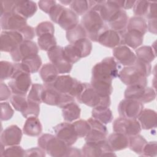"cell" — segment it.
Masks as SVG:
<instances>
[{
  "instance_id": "1",
  "label": "cell",
  "mask_w": 157,
  "mask_h": 157,
  "mask_svg": "<svg viewBox=\"0 0 157 157\" xmlns=\"http://www.w3.org/2000/svg\"><path fill=\"white\" fill-rule=\"evenodd\" d=\"M81 25L85 29L88 39L93 42H98L101 34L109 29L108 26L104 24L99 13L91 10L82 17Z\"/></svg>"
},
{
  "instance_id": "2",
  "label": "cell",
  "mask_w": 157,
  "mask_h": 157,
  "mask_svg": "<svg viewBox=\"0 0 157 157\" xmlns=\"http://www.w3.org/2000/svg\"><path fill=\"white\" fill-rule=\"evenodd\" d=\"M118 66L113 57H107L96 63L92 69L91 80L111 82L118 77Z\"/></svg>"
},
{
  "instance_id": "3",
  "label": "cell",
  "mask_w": 157,
  "mask_h": 157,
  "mask_svg": "<svg viewBox=\"0 0 157 157\" xmlns=\"http://www.w3.org/2000/svg\"><path fill=\"white\" fill-rule=\"evenodd\" d=\"M47 84L58 91L77 98L85 86V83L80 82L69 75H58L52 83Z\"/></svg>"
},
{
  "instance_id": "4",
  "label": "cell",
  "mask_w": 157,
  "mask_h": 157,
  "mask_svg": "<svg viewBox=\"0 0 157 157\" xmlns=\"http://www.w3.org/2000/svg\"><path fill=\"white\" fill-rule=\"evenodd\" d=\"M31 85L30 74L25 72L20 63L14 64V72L8 86L14 94L26 95Z\"/></svg>"
},
{
  "instance_id": "5",
  "label": "cell",
  "mask_w": 157,
  "mask_h": 157,
  "mask_svg": "<svg viewBox=\"0 0 157 157\" xmlns=\"http://www.w3.org/2000/svg\"><path fill=\"white\" fill-rule=\"evenodd\" d=\"M39 147L45 150L53 157L65 156L68 145L56 136L50 134H44L37 140Z\"/></svg>"
},
{
  "instance_id": "6",
  "label": "cell",
  "mask_w": 157,
  "mask_h": 157,
  "mask_svg": "<svg viewBox=\"0 0 157 157\" xmlns=\"http://www.w3.org/2000/svg\"><path fill=\"white\" fill-rule=\"evenodd\" d=\"M76 98L78 102L93 108L96 107H109L111 102L110 96H101L91 83H85L84 88Z\"/></svg>"
},
{
  "instance_id": "7",
  "label": "cell",
  "mask_w": 157,
  "mask_h": 157,
  "mask_svg": "<svg viewBox=\"0 0 157 157\" xmlns=\"http://www.w3.org/2000/svg\"><path fill=\"white\" fill-rule=\"evenodd\" d=\"M73 102H75L74 97L67 94L61 93L52 86L44 84L42 102L50 105H56L63 109Z\"/></svg>"
},
{
  "instance_id": "8",
  "label": "cell",
  "mask_w": 157,
  "mask_h": 157,
  "mask_svg": "<svg viewBox=\"0 0 157 157\" xmlns=\"http://www.w3.org/2000/svg\"><path fill=\"white\" fill-rule=\"evenodd\" d=\"M118 77L124 84L128 86H147L148 83L147 77L144 75L134 65L123 67L119 72Z\"/></svg>"
},
{
  "instance_id": "9",
  "label": "cell",
  "mask_w": 157,
  "mask_h": 157,
  "mask_svg": "<svg viewBox=\"0 0 157 157\" xmlns=\"http://www.w3.org/2000/svg\"><path fill=\"white\" fill-rule=\"evenodd\" d=\"M124 98L139 101L141 103H148L156 98V92L153 88L140 85L128 86L124 91Z\"/></svg>"
},
{
  "instance_id": "10",
  "label": "cell",
  "mask_w": 157,
  "mask_h": 157,
  "mask_svg": "<svg viewBox=\"0 0 157 157\" xmlns=\"http://www.w3.org/2000/svg\"><path fill=\"white\" fill-rule=\"evenodd\" d=\"M47 55L59 74H67L71 72L72 64L65 57L63 47L56 45L47 52Z\"/></svg>"
},
{
  "instance_id": "11",
  "label": "cell",
  "mask_w": 157,
  "mask_h": 157,
  "mask_svg": "<svg viewBox=\"0 0 157 157\" xmlns=\"http://www.w3.org/2000/svg\"><path fill=\"white\" fill-rule=\"evenodd\" d=\"M81 151L82 156L86 157L116 156L106 139L98 142H86Z\"/></svg>"
},
{
  "instance_id": "12",
  "label": "cell",
  "mask_w": 157,
  "mask_h": 157,
  "mask_svg": "<svg viewBox=\"0 0 157 157\" xmlns=\"http://www.w3.org/2000/svg\"><path fill=\"white\" fill-rule=\"evenodd\" d=\"M113 130L127 136L139 134L141 131V126L136 118H129L121 117L115 119L113 123Z\"/></svg>"
},
{
  "instance_id": "13",
  "label": "cell",
  "mask_w": 157,
  "mask_h": 157,
  "mask_svg": "<svg viewBox=\"0 0 157 157\" xmlns=\"http://www.w3.org/2000/svg\"><path fill=\"white\" fill-rule=\"evenodd\" d=\"M55 136L64 141L68 146H72L77 140L78 136L74 126L70 122L58 124L53 128Z\"/></svg>"
},
{
  "instance_id": "14",
  "label": "cell",
  "mask_w": 157,
  "mask_h": 157,
  "mask_svg": "<svg viewBox=\"0 0 157 157\" xmlns=\"http://www.w3.org/2000/svg\"><path fill=\"white\" fill-rule=\"evenodd\" d=\"M144 109L142 103L129 99L121 100L118 106V111L121 117L137 118Z\"/></svg>"
},
{
  "instance_id": "15",
  "label": "cell",
  "mask_w": 157,
  "mask_h": 157,
  "mask_svg": "<svg viewBox=\"0 0 157 157\" xmlns=\"http://www.w3.org/2000/svg\"><path fill=\"white\" fill-rule=\"evenodd\" d=\"M38 52L39 48L34 42L29 40H23L10 52V55L13 61L20 62L30 55L37 54Z\"/></svg>"
},
{
  "instance_id": "16",
  "label": "cell",
  "mask_w": 157,
  "mask_h": 157,
  "mask_svg": "<svg viewBox=\"0 0 157 157\" xmlns=\"http://www.w3.org/2000/svg\"><path fill=\"white\" fill-rule=\"evenodd\" d=\"M26 25V19L15 12L4 13L1 16V27L4 31H18Z\"/></svg>"
},
{
  "instance_id": "17",
  "label": "cell",
  "mask_w": 157,
  "mask_h": 157,
  "mask_svg": "<svg viewBox=\"0 0 157 157\" xmlns=\"http://www.w3.org/2000/svg\"><path fill=\"white\" fill-rule=\"evenodd\" d=\"M23 40V38L18 31H3L1 33V51L10 53Z\"/></svg>"
},
{
  "instance_id": "18",
  "label": "cell",
  "mask_w": 157,
  "mask_h": 157,
  "mask_svg": "<svg viewBox=\"0 0 157 157\" xmlns=\"http://www.w3.org/2000/svg\"><path fill=\"white\" fill-rule=\"evenodd\" d=\"M90 124L91 129L85 136L86 142H98L106 139L107 129L104 124L91 117L88 120Z\"/></svg>"
},
{
  "instance_id": "19",
  "label": "cell",
  "mask_w": 157,
  "mask_h": 157,
  "mask_svg": "<svg viewBox=\"0 0 157 157\" xmlns=\"http://www.w3.org/2000/svg\"><path fill=\"white\" fill-rule=\"evenodd\" d=\"M22 132L17 125L7 127L1 134V144L4 147L18 145L21 140Z\"/></svg>"
},
{
  "instance_id": "20",
  "label": "cell",
  "mask_w": 157,
  "mask_h": 157,
  "mask_svg": "<svg viewBox=\"0 0 157 157\" xmlns=\"http://www.w3.org/2000/svg\"><path fill=\"white\" fill-rule=\"evenodd\" d=\"M113 56L120 64L125 66H133L137 59L136 54L128 47L123 45L113 48Z\"/></svg>"
},
{
  "instance_id": "21",
  "label": "cell",
  "mask_w": 157,
  "mask_h": 157,
  "mask_svg": "<svg viewBox=\"0 0 157 157\" xmlns=\"http://www.w3.org/2000/svg\"><path fill=\"white\" fill-rule=\"evenodd\" d=\"M121 37V45L129 48L136 49L140 46L144 41V34L134 30H126L120 33Z\"/></svg>"
},
{
  "instance_id": "22",
  "label": "cell",
  "mask_w": 157,
  "mask_h": 157,
  "mask_svg": "<svg viewBox=\"0 0 157 157\" xmlns=\"http://www.w3.org/2000/svg\"><path fill=\"white\" fill-rule=\"evenodd\" d=\"M98 42L104 47L114 48L121 45V34L113 29H108L101 34Z\"/></svg>"
},
{
  "instance_id": "23",
  "label": "cell",
  "mask_w": 157,
  "mask_h": 157,
  "mask_svg": "<svg viewBox=\"0 0 157 157\" xmlns=\"http://www.w3.org/2000/svg\"><path fill=\"white\" fill-rule=\"evenodd\" d=\"M37 9L36 3L33 1H17L13 12L27 19L34 15Z\"/></svg>"
},
{
  "instance_id": "24",
  "label": "cell",
  "mask_w": 157,
  "mask_h": 157,
  "mask_svg": "<svg viewBox=\"0 0 157 157\" xmlns=\"http://www.w3.org/2000/svg\"><path fill=\"white\" fill-rule=\"evenodd\" d=\"M78 17L71 9L64 8L57 24L66 31L75 27L78 23Z\"/></svg>"
},
{
  "instance_id": "25",
  "label": "cell",
  "mask_w": 157,
  "mask_h": 157,
  "mask_svg": "<svg viewBox=\"0 0 157 157\" xmlns=\"http://www.w3.org/2000/svg\"><path fill=\"white\" fill-rule=\"evenodd\" d=\"M137 118L142 129L147 130L156 127V113L153 110L148 109H143Z\"/></svg>"
},
{
  "instance_id": "26",
  "label": "cell",
  "mask_w": 157,
  "mask_h": 157,
  "mask_svg": "<svg viewBox=\"0 0 157 157\" xmlns=\"http://www.w3.org/2000/svg\"><path fill=\"white\" fill-rule=\"evenodd\" d=\"M121 9L116 1H105L101 6L98 13L104 21L109 22Z\"/></svg>"
},
{
  "instance_id": "27",
  "label": "cell",
  "mask_w": 157,
  "mask_h": 157,
  "mask_svg": "<svg viewBox=\"0 0 157 157\" xmlns=\"http://www.w3.org/2000/svg\"><path fill=\"white\" fill-rule=\"evenodd\" d=\"M128 23V17L126 11L121 9L109 22L108 24L113 29L119 33L124 32L126 30Z\"/></svg>"
},
{
  "instance_id": "28",
  "label": "cell",
  "mask_w": 157,
  "mask_h": 157,
  "mask_svg": "<svg viewBox=\"0 0 157 157\" xmlns=\"http://www.w3.org/2000/svg\"><path fill=\"white\" fill-rule=\"evenodd\" d=\"M107 141L113 151L125 149L129 145L128 136L119 132H115L109 135Z\"/></svg>"
},
{
  "instance_id": "29",
  "label": "cell",
  "mask_w": 157,
  "mask_h": 157,
  "mask_svg": "<svg viewBox=\"0 0 157 157\" xmlns=\"http://www.w3.org/2000/svg\"><path fill=\"white\" fill-rule=\"evenodd\" d=\"M42 131V124L36 117L27 118L23 128V132L25 135L31 137L38 136Z\"/></svg>"
},
{
  "instance_id": "30",
  "label": "cell",
  "mask_w": 157,
  "mask_h": 157,
  "mask_svg": "<svg viewBox=\"0 0 157 157\" xmlns=\"http://www.w3.org/2000/svg\"><path fill=\"white\" fill-rule=\"evenodd\" d=\"M20 63L25 72L29 74H33L39 70L42 66V60L40 57L37 54H36L24 58Z\"/></svg>"
},
{
  "instance_id": "31",
  "label": "cell",
  "mask_w": 157,
  "mask_h": 157,
  "mask_svg": "<svg viewBox=\"0 0 157 157\" xmlns=\"http://www.w3.org/2000/svg\"><path fill=\"white\" fill-rule=\"evenodd\" d=\"M81 110L78 105L73 102L62 109V115L67 122H72L80 118Z\"/></svg>"
},
{
  "instance_id": "32",
  "label": "cell",
  "mask_w": 157,
  "mask_h": 157,
  "mask_svg": "<svg viewBox=\"0 0 157 157\" xmlns=\"http://www.w3.org/2000/svg\"><path fill=\"white\" fill-rule=\"evenodd\" d=\"M92 117L101 123L106 124L110 123L113 120V115L109 107H96L92 110Z\"/></svg>"
},
{
  "instance_id": "33",
  "label": "cell",
  "mask_w": 157,
  "mask_h": 157,
  "mask_svg": "<svg viewBox=\"0 0 157 157\" xmlns=\"http://www.w3.org/2000/svg\"><path fill=\"white\" fill-rule=\"evenodd\" d=\"M58 72L52 63H46L40 70V76L44 83L53 82L58 76Z\"/></svg>"
},
{
  "instance_id": "34",
  "label": "cell",
  "mask_w": 157,
  "mask_h": 157,
  "mask_svg": "<svg viewBox=\"0 0 157 157\" xmlns=\"http://www.w3.org/2000/svg\"><path fill=\"white\" fill-rule=\"evenodd\" d=\"M136 56L137 59L150 63L156 58V52L152 47L144 45L136 50Z\"/></svg>"
},
{
  "instance_id": "35",
  "label": "cell",
  "mask_w": 157,
  "mask_h": 157,
  "mask_svg": "<svg viewBox=\"0 0 157 157\" xmlns=\"http://www.w3.org/2000/svg\"><path fill=\"white\" fill-rule=\"evenodd\" d=\"M73 45L80 58L88 56L92 50V43L87 37L76 41Z\"/></svg>"
},
{
  "instance_id": "36",
  "label": "cell",
  "mask_w": 157,
  "mask_h": 157,
  "mask_svg": "<svg viewBox=\"0 0 157 157\" xmlns=\"http://www.w3.org/2000/svg\"><path fill=\"white\" fill-rule=\"evenodd\" d=\"M86 37V32L81 24H78L73 28L66 31V39L70 44H73L76 41Z\"/></svg>"
},
{
  "instance_id": "37",
  "label": "cell",
  "mask_w": 157,
  "mask_h": 157,
  "mask_svg": "<svg viewBox=\"0 0 157 157\" xmlns=\"http://www.w3.org/2000/svg\"><path fill=\"white\" fill-rule=\"evenodd\" d=\"M127 30H134L142 34H145L147 30V25L145 20L140 17H133L129 19L127 25Z\"/></svg>"
},
{
  "instance_id": "38",
  "label": "cell",
  "mask_w": 157,
  "mask_h": 157,
  "mask_svg": "<svg viewBox=\"0 0 157 157\" xmlns=\"http://www.w3.org/2000/svg\"><path fill=\"white\" fill-rule=\"evenodd\" d=\"M91 85L102 97L110 96L113 91V86L111 82L91 80Z\"/></svg>"
},
{
  "instance_id": "39",
  "label": "cell",
  "mask_w": 157,
  "mask_h": 157,
  "mask_svg": "<svg viewBox=\"0 0 157 157\" xmlns=\"http://www.w3.org/2000/svg\"><path fill=\"white\" fill-rule=\"evenodd\" d=\"M129 147L131 150L137 154L141 155L143 149L147 143V140L140 135L136 134L129 136Z\"/></svg>"
},
{
  "instance_id": "40",
  "label": "cell",
  "mask_w": 157,
  "mask_h": 157,
  "mask_svg": "<svg viewBox=\"0 0 157 157\" xmlns=\"http://www.w3.org/2000/svg\"><path fill=\"white\" fill-rule=\"evenodd\" d=\"M44 91V85L39 83H34L28 93L27 99L38 104L42 102L43 94Z\"/></svg>"
},
{
  "instance_id": "41",
  "label": "cell",
  "mask_w": 157,
  "mask_h": 157,
  "mask_svg": "<svg viewBox=\"0 0 157 157\" xmlns=\"http://www.w3.org/2000/svg\"><path fill=\"white\" fill-rule=\"evenodd\" d=\"M37 44L40 49L48 52L56 45V40L54 34H46L38 37Z\"/></svg>"
},
{
  "instance_id": "42",
  "label": "cell",
  "mask_w": 157,
  "mask_h": 157,
  "mask_svg": "<svg viewBox=\"0 0 157 157\" xmlns=\"http://www.w3.org/2000/svg\"><path fill=\"white\" fill-rule=\"evenodd\" d=\"M69 6L70 9H71L78 16L83 15L89 10L88 1L85 0L72 1Z\"/></svg>"
},
{
  "instance_id": "43",
  "label": "cell",
  "mask_w": 157,
  "mask_h": 157,
  "mask_svg": "<svg viewBox=\"0 0 157 157\" xmlns=\"http://www.w3.org/2000/svg\"><path fill=\"white\" fill-rule=\"evenodd\" d=\"M72 124L74 126L78 137H85L91 129L90 124L87 120H79L75 121Z\"/></svg>"
},
{
  "instance_id": "44",
  "label": "cell",
  "mask_w": 157,
  "mask_h": 157,
  "mask_svg": "<svg viewBox=\"0 0 157 157\" xmlns=\"http://www.w3.org/2000/svg\"><path fill=\"white\" fill-rule=\"evenodd\" d=\"M0 72L1 81L11 78L14 72V64L9 61H1L0 62Z\"/></svg>"
},
{
  "instance_id": "45",
  "label": "cell",
  "mask_w": 157,
  "mask_h": 157,
  "mask_svg": "<svg viewBox=\"0 0 157 157\" xmlns=\"http://www.w3.org/2000/svg\"><path fill=\"white\" fill-rule=\"evenodd\" d=\"M26 95L22 94H13L10 99V103L13 108L19 112H22L26 107L28 99L26 98Z\"/></svg>"
},
{
  "instance_id": "46",
  "label": "cell",
  "mask_w": 157,
  "mask_h": 157,
  "mask_svg": "<svg viewBox=\"0 0 157 157\" xmlns=\"http://www.w3.org/2000/svg\"><path fill=\"white\" fill-rule=\"evenodd\" d=\"M40 104L28 100V103L25 109L21 112L25 118L30 117H37L40 113Z\"/></svg>"
},
{
  "instance_id": "47",
  "label": "cell",
  "mask_w": 157,
  "mask_h": 157,
  "mask_svg": "<svg viewBox=\"0 0 157 157\" xmlns=\"http://www.w3.org/2000/svg\"><path fill=\"white\" fill-rule=\"evenodd\" d=\"M36 34L37 37L46 34H54L55 28L53 25L50 21H42L37 25L35 28Z\"/></svg>"
},
{
  "instance_id": "48",
  "label": "cell",
  "mask_w": 157,
  "mask_h": 157,
  "mask_svg": "<svg viewBox=\"0 0 157 157\" xmlns=\"http://www.w3.org/2000/svg\"><path fill=\"white\" fill-rule=\"evenodd\" d=\"M150 4V1H135L133 6V12L136 17H142L146 16L148 7Z\"/></svg>"
},
{
  "instance_id": "49",
  "label": "cell",
  "mask_w": 157,
  "mask_h": 157,
  "mask_svg": "<svg viewBox=\"0 0 157 157\" xmlns=\"http://www.w3.org/2000/svg\"><path fill=\"white\" fill-rule=\"evenodd\" d=\"M64 54L66 59L72 64L80 59L73 44H69L64 47Z\"/></svg>"
},
{
  "instance_id": "50",
  "label": "cell",
  "mask_w": 157,
  "mask_h": 157,
  "mask_svg": "<svg viewBox=\"0 0 157 157\" xmlns=\"http://www.w3.org/2000/svg\"><path fill=\"white\" fill-rule=\"evenodd\" d=\"M25 150L20 146H10L1 153V156H25Z\"/></svg>"
},
{
  "instance_id": "51",
  "label": "cell",
  "mask_w": 157,
  "mask_h": 157,
  "mask_svg": "<svg viewBox=\"0 0 157 157\" xmlns=\"http://www.w3.org/2000/svg\"><path fill=\"white\" fill-rule=\"evenodd\" d=\"M14 111L10 105L6 102L1 103V120L7 121L10 120L13 115Z\"/></svg>"
},
{
  "instance_id": "52",
  "label": "cell",
  "mask_w": 157,
  "mask_h": 157,
  "mask_svg": "<svg viewBox=\"0 0 157 157\" xmlns=\"http://www.w3.org/2000/svg\"><path fill=\"white\" fill-rule=\"evenodd\" d=\"M157 154V144L156 141L147 142L140 155L145 156H156Z\"/></svg>"
},
{
  "instance_id": "53",
  "label": "cell",
  "mask_w": 157,
  "mask_h": 157,
  "mask_svg": "<svg viewBox=\"0 0 157 157\" xmlns=\"http://www.w3.org/2000/svg\"><path fill=\"white\" fill-rule=\"evenodd\" d=\"M134 66H135L140 72L146 77L150 75L151 71V67L150 63L142 61L137 58Z\"/></svg>"
},
{
  "instance_id": "54",
  "label": "cell",
  "mask_w": 157,
  "mask_h": 157,
  "mask_svg": "<svg viewBox=\"0 0 157 157\" xmlns=\"http://www.w3.org/2000/svg\"><path fill=\"white\" fill-rule=\"evenodd\" d=\"M64 7L61 4H56L55 6L53 7V8L50 11L48 15L50 16V19L55 22V23H57L58 20L61 16V13H63Z\"/></svg>"
},
{
  "instance_id": "55",
  "label": "cell",
  "mask_w": 157,
  "mask_h": 157,
  "mask_svg": "<svg viewBox=\"0 0 157 157\" xmlns=\"http://www.w3.org/2000/svg\"><path fill=\"white\" fill-rule=\"evenodd\" d=\"M17 1H2L1 2V16L4 13L13 12Z\"/></svg>"
},
{
  "instance_id": "56",
  "label": "cell",
  "mask_w": 157,
  "mask_h": 157,
  "mask_svg": "<svg viewBox=\"0 0 157 157\" xmlns=\"http://www.w3.org/2000/svg\"><path fill=\"white\" fill-rule=\"evenodd\" d=\"M18 32L22 36L23 40H31V39H33L36 35L35 29L32 26L28 25H26L18 31Z\"/></svg>"
},
{
  "instance_id": "57",
  "label": "cell",
  "mask_w": 157,
  "mask_h": 157,
  "mask_svg": "<svg viewBox=\"0 0 157 157\" xmlns=\"http://www.w3.org/2000/svg\"><path fill=\"white\" fill-rule=\"evenodd\" d=\"M56 4L55 1L52 0H42L38 2L39 8L45 13H49L51 9Z\"/></svg>"
},
{
  "instance_id": "58",
  "label": "cell",
  "mask_w": 157,
  "mask_h": 157,
  "mask_svg": "<svg viewBox=\"0 0 157 157\" xmlns=\"http://www.w3.org/2000/svg\"><path fill=\"white\" fill-rule=\"evenodd\" d=\"M45 156V151L40 147H34L25 150V156Z\"/></svg>"
},
{
  "instance_id": "59",
  "label": "cell",
  "mask_w": 157,
  "mask_h": 157,
  "mask_svg": "<svg viewBox=\"0 0 157 157\" xmlns=\"http://www.w3.org/2000/svg\"><path fill=\"white\" fill-rule=\"evenodd\" d=\"M1 90H0V100L3 101L8 99L11 96V90L9 86L6 85L4 83H1Z\"/></svg>"
},
{
  "instance_id": "60",
  "label": "cell",
  "mask_w": 157,
  "mask_h": 157,
  "mask_svg": "<svg viewBox=\"0 0 157 157\" xmlns=\"http://www.w3.org/2000/svg\"><path fill=\"white\" fill-rule=\"evenodd\" d=\"M156 3L155 2H150L148 9L147 13L146 15V17L148 20L151 19H156L157 12H156Z\"/></svg>"
},
{
  "instance_id": "61",
  "label": "cell",
  "mask_w": 157,
  "mask_h": 157,
  "mask_svg": "<svg viewBox=\"0 0 157 157\" xmlns=\"http://www.w3.org/2000/svg\"><path fill=\"white\" fill-rule=\"evenodd\" d=\"M65 156H82V151L78 148L69 146Z\"/></svg>"
},
{
  "instance_id": "62",
  "label": "cell",
  "mask_w": 157,
  "mask_h": 157,
  "mask_svg": "<svg viewBox=\"0 0 157 157\" xmlns=\"http://www.w3.org/2000/svg\"><path fill=\"white\" fill-rule=\"evenodd\" d=\"M117 4L122 9H129L133 7L135 1H116Z\"/></svg>"
},
{
  "instance_id": "63",
  "label": "cell",
  "mask_w": 157,
  "mask_h": 157,
  "mask_svg": "<svg viewBox=\"0 0 157 157\" xmlns=\"http://www.w3.org/2000/svg\"><path fill=\"white\" fill-rule=\"evenodd\" d=\"M147 29L149 32L156 34V19H151L148 21Z\"/></svg>"
},
{
  "instance_id": "64",
  "label": "cell",
  "mask_w": 157,
  "mask_h": 157,
  "mask_svg": "<svg viewBox=\"0 0 157 157\" xmlns=\"http://www.w3.org/2000/svg\"><path fill=\"white\" fill-rule=\"evenodd\" d=\"M72 1H68V0H64V1H59V2L62 4V5H70Z\"/></svg>"
}]
</instances>
